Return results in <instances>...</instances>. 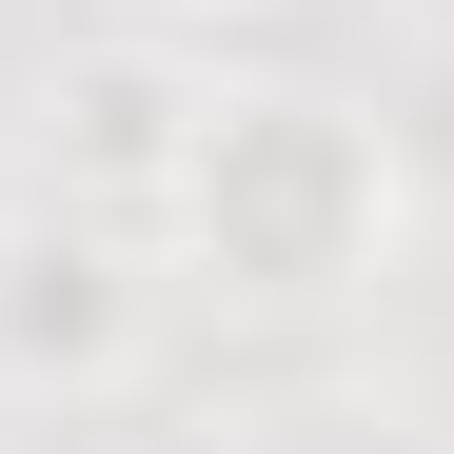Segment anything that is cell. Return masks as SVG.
<instances>
[{
	"instance_id": "cell-1",
	"label": "cell",
	"mask_w": 454,
	"mask_h": 454,
	"mask_svg": "<svg viewBox=\"0 0 454 454\" xmlns=\"http://www.w3.org/2000/svg\"><path fill=\"white\" fill-rule=\"evenodd\" d=\"M415 238V159L356 80H217L159 178V277L217 317H336Z\"/></svg>"
},
{
	"instance_id": "cell-2",
	"label": "cell",
	"mask_w": 454,
	"mask_h": 454,
	"mask_svg": "<svg viewBox=\"0 0 454 454\" xmlns=\"http://www.w3.org/2000/svg\"><path fill=\"white\" fill-rule=\"evenodd\" d=\"M138 375H159V217L20 198L0 217V395L20 415H99Z\"/></svg>"
},
{
	"instance_id": "cell-3",
	"label": "cell",
	"mask_w": 454,
	"mask_h": 454,
	"mask_svg": "<svg viewBox=\"0 0 454 454\" xmlns=\"http://www.w3.org/2000/svg\"><path fill=\"white\" fill-rule=\"evenodd\" d=\"M198 99H217V59H198V40L80 20V40H59L40 80H20V198H99V217H159V178H178Z\"/></svg>"
},
{
	"instance_id": "cell-4",
	"label": "cell",
	"mask_w": 454,
	"mask_h": 454,
	"mask_svg": "<svg viewBox=\"0 0 454 454\" xmlns=\"http://www.w3.org/2000/svg\"><path fill=\"white\" fill-rule=\"evenodd\" d=\"M80 20H138V40H217V20H257V0H80Z\"/></svg>"
}]
</instances>
